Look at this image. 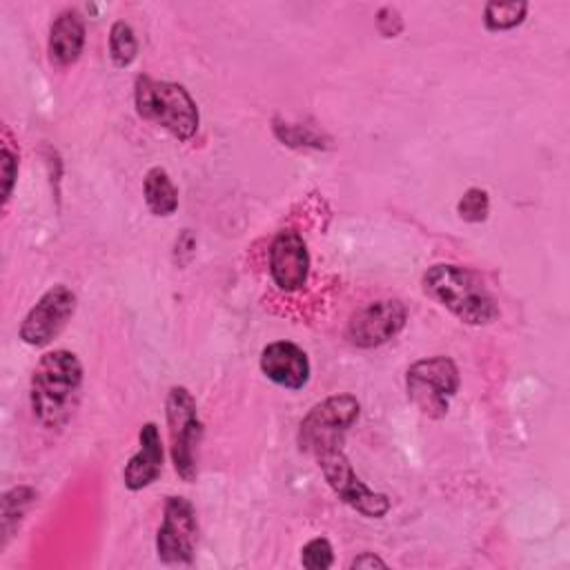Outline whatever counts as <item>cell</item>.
I'll return each mask as SVG.
<instances>
[{"mask_svg":"<svg viewBox=\"0 0 570 570\" xmlns=\"http://www.w3.org/2000/svg\"><path fill=\"white\" fill-rule=\"evenodd\" d=\"M82 385V365L69 350L40 356L31 374L29 401L33 416L49 430L60 428L73 414Z\"/></svg>","mask_w":570,"mask_h":570,"instance_id":"obj_1","label":"cell"},{"mask_svg":"<svg viewBox=\"0 0 570 570\" xmlns=\"http://www.w3.org/2000/svg\"><path fill=\"white\" fill-rule=\"evenodd\" d=\"M423 292L468 325H488L499 316V305L483 281L461 265H432L423 274Z\"/></svg>","mask_w":570,"mask_h":570,"instance_id":"obj_2","label":"cell"},{"mask_svg":"<svg viewBox=\"0 0 570 570\" xmlns=\"http://www.w3.org/2000/svg\"><path fill=\"white\" fill-rule=\"evenodd\" d=\"M134 100L140 118L165 127L178 140H189L198 131V107L178 82L156 80L142 73L136 78Z\"/></svg>","mask_w":570,"mask_h":570,"instance_id":"obj_3","label":"cell"},{"mask_svg":"<svg viewBox=\"0 0 570 570\" xmlns=\"http://www.w3.org/2000/svg\"><path fill=\"white\" fill-rule=\"evenodd\" d=\"M358 401L352 394H334L316 403L298 428V448L318 456L332 448H341L345 432L358 419Z\"/></svg>","mask_w":570,"mask_h":570,"instance_id":"obj_4","label":"cell"},{"mask_svg":"<svg viewBox=\"0 0 570 570\" xmlns=\"http://www.w3.org/2000/svg\"><path fill=\"white\" fill-rule=\"evenodd\" d=\"M405 387L407 399L421 414L441 419L459 390V370L448 356L421 358L407 367Z\"/></svg>","mask_w":570,"mask_h":570,"instance_id":"obj_5","label":"cell"},{"mask_svg":"<svg viewBox=\"0 0 570 570\" xmlns=\"http://www.w3.org/2000/svg\"><path fill=\"white\" fill-rule=\"evenodd\" d=\"M167 425H169V450L174 470L183 481L196 479V450L200 443L203 425L198 419V407L187 387L174 385L167 394Z\"/></svg>","mask_w":570,"mask_h":570,"instance_id":"obj_6","label":"cell"},{"mask_svg":"<svg viewBox=\"0 0 570 570\" xmlns=\"http://www.w3.org/2000/svg\"><path fill=\"white\" fill-rule=\"evenodd\" d=\"M318 468L327 481V485L334 490V494L370 519H381L390 512V499L383 492L370 490L354 472L350 459L345 456L343 448H332L316 456Z\"/></svg>","mask_w":570,"mask_h":570,"instance_id":"obj_7","label":"cell"},{"mask_svg":"<svg viewBox=\"0 0 570 570\" xmlns=\"http://www.w3.org/2000/svg\"><path fill=\"white\" fill-rule=\"evenodd\" d=\"M198 541L194 505L185 497H167L156 534V554L163 563H191Z\"/></svg>","mask_w":570,"mask_h":570,"instance_id":"obj_8","label":"cell"},{"mask_svg":"<svg viewBox=\"0 0 570 570\" xmlns=\"http://www.w3.org/2000/svg\"><path fill=\"white\" fill-rule=\"evenodd\" d=\"M73 312L76 294L67 285H53L27 312L20 325V338L33 347L47 345L65 330Z\"/></svg>","mask_w":570,"mask_h":570,"instance_id":"obj_9","label":"cell"},{"mask_svg":"<svg viewBox=\"0 0 570 570\" xmlns=\"http://www.w3.org/2000/svg\"><path fill=\"white\" fill-rule=\"evenodd\" d=\"M407 318V309L396 298L372 301L356 309L347 323V341L356 347H379L394 338Z\"/></svg>","mask_w":570,"mask_h":570,"instance_id":"obj_10","label":"cell"},{"mask_svg":"<svg viewBox=\"0 0 570 570\" xmlns=\"http://www.w3.org/2000/svg\"><path fill=\"white\" fill-rule=\"evenodd\" d=\"M309 254L303 236L294 229H283L269 245V274L278 289L296 292L307 283Z\"/></svg>","mask_w":570,"mask_h":570,"instance_id":"obj_11","label":"cell"},{"mask_svg":"<svg viewBox=\"0 0 570 570\" xmlns=\"http://www.w3.org/2000/svg\"><path fill=\"white\" fill-rule=\"evenodd\" d=\"M263 374L281 387L301 390L309 381L307 354L289 341H274L261 352Z\"/></svg>","mask_w":570,"mask_h":570,"instance_id":"obj_12","label":"cell"},{"mask_svg":"<svg viewBox=\"0 0 570 570\" xmlns=\"http://www.w3.org/2000/svg\"><path fill=\"white\" fill-rule=\"evenodd\" d=\"M138 452L127 461L122 470V481L129 490H142L151 485L163 470V441L156 423H145L138 432Z\"/></svg>","mask_w":570,"mask_h":570,"instance_id":"obj_13","label":"cell"},{"mask_svg":"<svg viewBox=\"0 0 570 570\" xmlns=\"http://www.w3.org/2000/svg\"><path fill=\"white\" fill-rule=\"evenodd\" d=\"M85 47V20L76 9H65L56 16L49 29L47 53L53 67L73 65Z\"/></svg>","mask_w":570,"mask_h":570,"instance_id":"obj_14","label":"cell"},{"mask_svg":"<svg viewBox=\"0 0 570 570\" xmlns=\"http://www.w3.org/2000/svg\"><path fill=\"white\" fill-rule=\"evenodd\" d=\"M145 203L154 216H171L178 207V189L163 167H151L145 174Z\"/></svg>","mask_w":570,"mask_h":570,"instance_id":"obj_15","label":"cell"},{"mask_svg":"<svg viewBox=\"0 0 570 570\" xmlns=\"http://www.w3.org/2000/svg\"><path fill=\"white\" fill-rule=\"evenodd\" d=\"M38 492L29 485H18L4 492L2 497V512H0V532H2V546H7L13 530L20 525L27 510L33 505Z\"/></svg>","mask_w":570,"mask_h":570,"instance_id":"obj_16","label":"cell"},{"mask_svg":"<svg viewBox=\"0 0 570 570\" xmlns=\"http://www.w3.org/2000/svg\"><path fill=\"white\" fill-rule=\"evenodd\" d=\"M528 13V2H488L483 11V22L490 31H508L523 22Z\"/></svg>","mask_w":570,"mask_h":570,"instance_id":"obj_17","label":"cell"},{"mask_svg":"<svg viewBox=\"0 0 570 570\" xmlns=\"http://www.w3.org/2000/svg\"><path fill=\"white\" fill-rule=\"evenodd\" d=\"M138 53V40L134 29L125 20H116L109 29V56L116 67H127Z\"/></svg>","mask_w":570,"mask_h":570,"instance_id":"obj_18","label":"cell"},{"mask_svg":"<svg viewBox=\"0 0 570 570\" xmlns=\"http://www.w3.org/2000/svg\"><path fill=\"white\" fill-rule=\"evenodd\" d=\"M456 214L465 223H483L490 214V198L488 191L481 187H470L456 203Z\"/></svg>","mask_w":570,"mask_h":570,"instance_id":"obj_19","label":"cell"},{"mask_svg":"<svg viewBox=\"0 0 570 570\" xmlns=\"http://www.w3.org/2000/svg\"><path fill=\"white\" fill-rule=\"evenodd\" d=\"M11 142H13L11 134H9V129H4L2 131V151H0V158H2V200H4V205L11 198L13 183L18 178V149Z\"/></svg>","mask_w":570,"mask_h":570,"instance_id":"obj_20","label":"cell"},{"mask_svg":"<svg viewBox=\"0 0 570 570\" xmlns=\"http://www.w3.org/2000/svg\"><path fill=\"white\" fill-rule=\"evenodd\" d=\"M301 563L309 570H325L334 563V552L332 546L325 537H316L307 541L301 550Z\"/></svg>","mask_w":570,"mask_h":570,"instance_id":"obj_21","label":"cell"},{"mask_svg":"<svg viewBox=\"0 0 570 570\" xmlns=\"http://www.w3.org/2000/svg\"><path fill=\"white\" fill-rule=\"evenodd\" d=\"M376 24H379V31L385 36V38H394L401 33L403 29V20H401V13L394 9V7H383L376 16Z\"/></svg>","mask_w":570,"mask_h":570,"instance_id":"obj_22","label":"cell"},{"mask_svg":"<svg viewBox=\"0 0 570 570\" xmlns=\"http://www.w3.org/2000/svg\"><path fill=\"white\" fill-rule=\"evenodd\" d=\"M350 568H385V561L379 559L374 552H363L350 563Z\"/></svg>","mask_w":570,"mask_h":570,"instance_id":"obj_23","label":"cell"}]
</instances>
